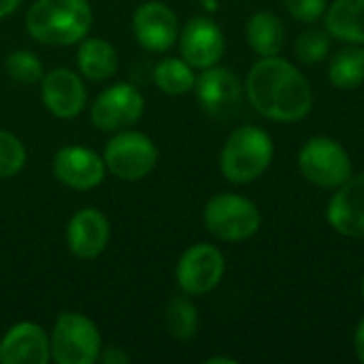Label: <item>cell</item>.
<instances>
[{
	"label": "cell",
	"mask_w": 364,
	"mask_h": 364,
	"mask_svg": "<svg viewBox=\"0 0 364 364\" xmlns=\"http://www.w3.org/2000/svg\"><path fill=\"white\" fill-rule=\"evenodd\" d=\"M250 105L273 122H299L314 107V90L307 77L277 55L258 60L245 79Z\"/></svg>",
	"instance_id": "1"
},
{
	"label": "cell",
	"mask_w": 364,
	"mask_h": 364,
	"mask_svg": "<svg viewBox=\"0 0 364 364\" xmlns=\"http://www.w3.org/2000/svg\"><path fill=\"white\" fill-rule=\"evenodd\" d=\"M92 19L87 0H34L26 13V30L41 45L66 47L87 36Z\"/></svg>",
	"instance_id": "2"
},
{
	"label": "cell",
	"mask_w": 364,
	"mask_h": 364,
	"mask_svg": "<svg viewBox=\"0 0 364 364\" xmlns=\"http://www.w3.org/2000/svg\"><path fill=\"white\" fill-rule=\"evenodd\" d=\"M271 134L258 126H239L230 132L222 147L220 168L230 183H252L256 181L273 160Z\"/></svg>",
	"instance_id": "3"
},
{
	"label": "cell",
	"mask_w": 364,
	"mask_h": 364,
	"mask_svg": "<svg viewBox=\"0 0 364 364\" xmlns=\"http://www.w3.org/2000/svg\"><path fill=\"white\" fill-rule=\"evenodd\" d=\"M51 360L58 364H94L102 352V337L94 320L83 314H60L51 337Z\"/></svg>",
	"instance_id": "4"
},
{
	"label": "cell",
	"mask_w": 364,
	"mask_h": 364,
	"mask_svg": "<svg viewBox=\"0 0 364 364\" xmlns=\"http://www.w3.org/2000/svg\"><path fill=\"white\" fill-rule=\"evenodd\" d=\"M203 220L207 230L226 243H241L252 239L262 224L258 207L250 198L232 192H220L209 198Z\"/></svg>",
	"instance_id": "5"
},
{
	"label": "cell",
	"mask_w": 364,
	"mask_h": 364,
	"mask_svg": "<svg viewBox=\"0 0 364 364\" xmlns=\"http://www.w3.org/2000/svg\"><path fill=\"white\" fill-rule=\"evenodd\" d=\"M107 171L122 181H139L158 164V147L145 132L119 130L109 139L102 154Z\"/></svg>",
	"instance_id": "6"
},
{
	"label": "cell",
	"mask_w": 364,
	"mask_h": 364,
	"mask_svg": "<svg viewBox=\"0 0 364 364\" xmlns=\"http://www.w3.org/2000/svg\"><path fill=\"white\" fill-rule=\"evenodd\" d=\"M299 171L309 183L337 190L352 177V160L339 141L314 136L299 151Z\"/></svg>",
	"instance_id": "7"
},
{
	"label": "cell",
	"mask_w": 364,
	"mask_h": 364,
	"mask_svg": "<svg viewBox=\"0 0 364 364\" xmlns=\"http://www.w3.org/2000/svg\"><path fill=\"white\" fill-rule=\"evenodd\" d=\"M145 111V98L132 83H115L94 100L90 119L100 132H119L134 126Z\"/></svg>",
	"instance_id": "8"
},
{
	"label": "cell",
	"mask_w": 364,
	"mask_h": 364,
	"mask_svg": "<svg viewBox=\"0 0 364 364\" xmlns=\"http://www.w3.org/2000/svg\"><path fill=\"white\" fill-rule=\"evenodd\" d=\"M194 90L200 109L215 119H230L241 111L245 90L239 77L224 66L205 68L196 77Z\"/></svg>",
	"instance_id": "9"
},
{
	"label": "cell",
	"mask_w": 364,
	"mask_h": 364,
	"mask_svg": "<svg viewBox=\"0 0 364 364\" xmlns=\"http://www.w3.org/2000/svg\"><path fill=\"white\" fill-rule=\"evenodd\" d=\"M224 271L226 262L222 252L211 243H196L181 254L175 275L183 294L203 296L220 286Z\"/></svg>",
	"instance_id": "10"
},
{
	"label": "cell",
	"mask_w": 364,
	"mask_h": 364,
	"mask_svg": "<svg viewBox=\"0 0 364 364\" xmlns=\"http://www.w3.org/2000/svg\"><path fill=\"white\" fill-rule=\"evenodd\" d=\"M51 168L62 186L79 192L98 188L107 175L102 156H98L94 149L83 145L60 147L51 160Z\"/></svg>",
	"instance_id": "11"
},
{
	"label": "cell",
	"mask_w": 364,
	"mask_h": 364,
	"mask_svg": "<svg viewBox=\"0 0 364 364\" xmlns=\"http://www.w3.org/2000/svg\"><path fill=\"white\" fill-rule=\"evenodd\" d=\"M132 32L143 49L151 53H164L179 41V19L171 6L151 0L134 11Z\"/></svg>",
	"instance_id": "12"
},
{
	"label": "cell",
	"mask_w": 364,
	"mask_h": 364,
	"mask_svg": "<svg viewBox=\"0 0 364 364\" xmlns=\"http://www.w3.org/2000/svg\"><path fill=\"white\" fill-rule=\"evenodd\" d=\"M41 98L45 109L58 119L77 117L87 102L83 77L70 68H53L41 79Z\"/></svg>",
	"instance_id": "13"
},
{
	"label": "cell",
	"mask_w": 364,
	"mask_h": 364,
	"mask_svg": "<svg viewBox=\"0 0 364 364\" xmlns=\"http://www.w3.org/2000/svg\"><path fill=\"white\" fill-rule=\"evenodd\" d=\"M226 49L224 32L209 17H192L179 32V53L181 58L198 70L215 66Z\"/></svg>",
	"instance_id": "14"
},
{
	"label": "cell",
	"mask_w": 364,
	"mask_h": 364,
	"mask_svg": "<svg viewBox=\"0 0 364 364\" xmlns=\"http://www.w3.org/2000/svg\"><path fill=\"white\" fill-rule=\"evenodd\" d=\"M111 239V226L102 211L94 207L79 209L66 224V245L79 260L98 258Z\"/></svg>",
	"instance_id": "15"
},
{
	"label": "cell",
	"mask_w": 364,
	"mask_h": 364,
	"mask_svg": "<svg viewBox=\"0 0 364 364\" xmlns=\"http://www.w3.org/2000/svg\"><path fill=\"white\" fill-rule=\"evenodd\" d=\"M51 360L49 335L34 322L13 324L0 339L2 364H47Z\"/></svg>",
	"instance_id": "16"
},
{
	"label": "cell",
	"mask_w": 364,
	"mask_h": 364,
	"mask_svg": "<svg viewBox=\"0 0 364 364\" xmlns=\"http://www.w3.org/2000/svg\"><path fill=\"white\" fill-rule=\"evenodd\" d=\"M326 220L339 235L364 239V173L337 188L328 203Z\"/></svg>",
	"instance_id": "17"
},
{
	"label": "cell",
	"mask_w": 364,
	"mask_h": 364,
	"mask_svg": "<svg viewBox=\"0 0 364 364\" xmlns=\"http://www.w3.org/2000/svg\"><path fill=\"white\" fill-rule=\"evenodd\" d=\"M77 66L79 75L90 81H107L117 73L119 60L115 47L105 38H83L77 49Z\"/></svg>",
	"instance_id": "18"
},
{
	"label": "cell",
	"mask_w": 364,
	"mask_h": 364,
	"mask_svg": "<svg viewBox=\"0 0 364 364\" xmlns=\"http://www.w3.org/2000/svg\"><path fill=\"white\" fill-rule=\"evenodd\" d=\"M324 23L333 38L364 45V0H335L324 13Z\"/></svg>",
	"instance_id": "19"
},
{
	"label": "cell",
	"mask_w": 364,
	"mask_h": 364,
	"mask_svg": "<svg viewBox=\"0 0 364 364\" xmlns=\"http://www.w3.org/2000/svg\"><path fill=\"white\" fill-rule=\"evenodd\" d=\"M245 34H247L250 47L260 58L277 55L282 51L284 38H286V30H284L282 19L273 13H267V11H260V13L250 17Z\"/></svg>",
	"instance_id": "20"
},
{
	"label": "cell",
	"mask_w": 364,
	"mask_h": 364,
	"mask_svg": "<svg viewBox=\"0 0 364 364\" xmlns=\"http://www.w3.org/2000/svg\"><path fill=\"white\" fill-rule=\"evenodd\" d=\"M328 79L339 90H354L364 83V49L350 45L337 51L328 64Z\"/></svg>",
	"instance_id": "21"
},
{
	"label": "cell",
	"mask_w": 364,
	"mask_h": 364,
	"mask_svg": "<svg viewBox=\"0 0 364 364\" xmlns=\"http://www.w3.org/2000/svg\"><path fill=\"white\" fill-rule=\"evenodd\" d=\"M154 83L168 96H183L194 90V68L183 58H164L154 68Z\"/></svg>",
	"instance_id": "22"
},
{
	"label": "cell",
	"mask_w": 364,
	"mask_h": 364,
	"mask_svg": "<svg viewBox=\"0 0 364 364\" xmlns=\"http://www.w3.org/2000/svg\"><path fill=\"white\" fill-rule=\"evenodd\" d=\"M164 322H166V331L175 339L188 341L198 333V309L183 294L171 296L164 309Z\"/></svg>",
	"instance_id": "23"
},
{
	"label": "cell",
	"mask_w": 364,
	"mask_h": 364,
	"mask_svg": "<svg viewBox=\"0 0 364 364\" xmlns=\"http://www.w3.org/2000/svg\"><path fill=\"white\" fill-rule=\"evenodd\" d=\"M4 68H6V75H9L15 83H21V85L38 83V81L43 79V75H45L43 62L38 60L36 53H32V51H28V49L11 51V53L6 55Z\"/></svg>",
	"instance_id": "24"
},
{
	"label": "cell",
	"mask_w": 364,
	"mask_h": 364,
	"mask_svg": "<svg viewBox=\"0 0 364 364\" xmlns=\"http://www.w3.org/2000/svg\"><path fill=\"white\" fill-rule=\"evenodd\" d=\"M28 160V151L19 136L0 128V179L15 177Z\"/></svg>",
	"instance_id": "25"
},
{
	"label": "cell",
	"mask_w": 364,
	"mask_h": 364,
	"mask_svg": "<svg viewBox=\"0 0 364 364\" xmlns=\"http://www.w3.org/2000/svg\"><path fill=\"white\" fill-rule=\"evenodd\" d=\"M294 51L301 62L318 64V62L326 60L331 53V34L326 30H318V28L305 30L303 34H299V38L294 43Z\"/></svg>",
	"instance_id": "26"
},
{
	"label": "cell",
	"mask_w": 364,
	"mask_h": 364,
	"mask_svg": "<svg viewBox=\"0 0 364 364\" xmlns=\"http://www.w3.org/2000/svg\"><path fill=\"white\" fill-rule=\"evenodd\" d=\"M282 2L294 19L305 23H311L326 13V0H282Z\"/></svg>",
	"instance_id": "27"
},
{
	"label": "cell",
	"mask_w": 364,
	"mask_h": 364,
	"mask_svg": "<svg viewBox=\"0 0 364 364\" xmlns=\"http://www.w3.org/2000/svg\"><path fill=\"white\" fill-rule=\"evenodd\" d=\"M98 360H102L105 364H128L132 358H130V354L124 348H115L113 346V348H102Z\"/></svg>",
	"instance_id": "28"
},
{
	"label": "cell",
	"mask_w": 364,
	"mask_h": 364,
	"mask_svg": "<svg viewBox=\"0 0 364 364\" xmlns=\"http://www.w3.org/2000/svg\"><path fill=\"white\" fill-rule=\"evenodd\" d=\"M354 350H356L358 360L364 364V318L358 322L356 333H354Z\"/></svg>",
	"instance_id": "29"
},
{
	"label": "cell",
	"mask_w": 364,
	"mask_h": 364,
	"mask_svg": "<svg viewBox=\"0 0 364 364\" xmlns=\"http://www.w3.org/2000/svg\"><path fill=\"white\" fill-rule=\"evenodd\" d=\"M19 2H21V0H0V19H4V17H9L11 13H15L17 6H19Z\"/></svg>",
	"instance_id": "30"
},
{
	"label": "cell",
	"mask_w": 364,
	"mask_h": 364,
	"mask_svg": "<svg viewBox=\"0 0 364 364\" xmlns=\"http://www.w3.org/2000/svg\"><path fill=\"white\" fill-rule=\"evenodd\" d=\"M237 360L232 358H226V356H213V358H207V364H235Z\"/></svg>",
	"instance_id": "31"
},
{
	"label": "cell",
	"mask_w": 364,
	"mask_h": 364,
	"mask_svg": "<svg viewBox=\"0 0 364 364\" xmlns=\"http://www.w3.org/2000/svg\"><path fill=\"white\" fill-rule=\"evenodd\" d=\"M360 294H363V301H364V277H363V286H360Z\"/></svg>",
	"instance_id": "32"
},
{
	"label": "cell",
	"mask_w": 364,
	"mask_h": 364,
	"mask_svg": "<svg viewBox=\"0 0 364 364\" xmlns=\"http://www.w3.org/2000/svg\"><path fill=\"white\" fill-rule=\"evenodd\" d=\"M200 2H203V0H200Z\"/></svg>",
	"instance_id": "33"
}]
</instances>
